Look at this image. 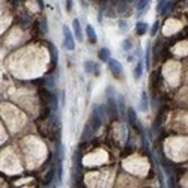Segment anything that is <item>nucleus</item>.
<instances>
[{
    "mask_svg": "<svg viewBox=\"0 0 188 188\" xmlns=\"http://www.w3.org/2000/svg\"><path fill=\"white\" fill-rule=\"evenodd\" d=\"M107 110H108V114H111V116H116V114H118L116 101H114L113 98H108V101H107Z\"/></svg>",
    "mask_w": 188,
    "mask_h": 188,
    "instance_id": "9b49d317",
    "label": "nucleus"
},
{
    "mask_svg": "<svg viewBox=\"0 0 188 188\" xmlns=\"http://www.w3.org/2000/svg\"><path fill=\"white\" fill-rule=\"evenodd\" d=\"M104 108H105V107H104V105H101V110H104ZM99 114H101V116H105V111H101Z\"/></svg>",
    "mask_w": 188,
    "mask_h": 188,
    "instance_id": "b1692460",
    "label": "nucleus"
},
{
    "mask_svg": "<svg viewBox=\"0 0 188 188\" xmlns=\"http://www.w3.org/2000/svg\"><path fill=\"white\" fill-rule=\"evenodd\" d=\"M164 75L167 78V81L171 86H176L179 83V75H181V65L178 62H167V65L164 66Z\"/></svg>",
    "mask_w": 188,
    "mask_h": 188,
    "instance_id": "f257e3e1",
    "label": "nucleus"
},
{
    "mask_svg": "<svg viewBox=\"0 0 188 188\" xmlns=\"http://www.w3.org/2000/svg\"><path fill=\"white\" fill-rule=\"evenodd\" d=\"M63 45H65V48H68L69 51H72L74 48H75V39H74V36H72V32L69 30V27L65 24L63 26Z\"/></svg>",
    "mask_w": 188,
    "mask_h": 188,
    "instance_id": "f03ea898",
    "label": "nucleus"
},
{
    "mask_svg": "<svg viewBox=\"0 0 188 188\" xmlns=\"http://www.w3.org/2000/svg\"><path fill=\"white\" fill-rule=\"evenodd\" d=\"M147 32V24L145 21H138L136 24V33L137 35H145Z\"/></svg>",
    "mask_w": 188,
    "mask_h": 188,
    "instance_id": "ddd939ff",
    "label": "nucleus"
},
{
    "mask_svg": "<svg viewBox=\"0 0 188 188\" xmlns=\"http://www.w3.org/2000/svg\"><path fill=\"white\" fill-rule=\"evenodd\" d=\"M83 66H84V71L87 72V74H92V72L99 74V66H98V63H95V62H92V60H86Z\"/></svg>",
    "mask_w": 188,
    "mask_h": 188,
    "instance_id": "423d86ee",
    "label": "nucleus"
},
{
    "mask_svg": "<svg viewBox=\"0 0 188 188\" xmlns=\"http://www.w3.org/2000/svg\"><path fill=\"white\" fill-rule=\"evenodd\" d=\"M119 26H120V32H122V33H125V32L128 30V23H127L125 20H120Z\"/></svg>",
    "mask_w": 188,
    "mask_h": 188,
    "instance_id": "a211bd4d",
    "label": "nucleus"
},
{
    "mask_svg": "<svg viewBox=\"0 0 188 188\" xmlns=\"http://www.w3.org/2000/svg\"><path fill=\"white\" fill-rule=\"evenodd\" d=\"M181 29H182V24L178 20H169L162 30H164V35H173V33H176V32H179Z\"/></svg>",
    "mask_w": 188,
    "mask_h": 188,
    "instance_id": "7ed1b4c3",
    "label": "nucleus"
},
{
    "mask_svg": "<svg viewBox=\"0 0 188 188\" xmlns=\"http://www.w3.org/2000/svg\"><path fill=\"white\" fill-rule=\"evenodd\" d=\"M157 30H158V21H155L154 26H152V29H151V35L154 36L155 33H157Z\"/></svg>",
    "mask_w": 188,
    "mask_h": 188,
    "instance_id": "412c9836",
    "label": "nucleus"
},
{
    "mask_svg": "<svg viewBox=\"0 0 188 188\" xmlns=\"http://www.w3.org/2000/svg\"><path fill=\"white\" fill-rule=\"evenodd\" d=\"M140 110L146 113V111H149V99H147V94H146L145 90L142 92V99H140Z\"/></svg>",
    "mask_w": 188,
    "mask_h": 188,
    "instance_id": "1a4fd4ad",
    "label": "nucleus"
},
{
    "mask_svg": "<svg viewBox=\"0 0 188 188\" xmlns=\"http://www.w3.org/2000/svg\"><path fill=\"white\" fill-rule=\"evenodd\" d=\"M108 68H110V71L114 75H118V77H122V75H123V68H122L119 60L110 59L108 60Z\"/></svg>",
    "mask_w": 188,
    "mask_h": 188,
    "instance_id": "20e7f679",
    "label": "nucleus"
},
{
    "mask_svg": "<svg viewBox=\"0 0 188 188\" xmlns=\"http://www.w3.org/2000/svg\"><path fill=\"white\" fill-rule=\"evenodd\" d=\"M171 51L175 53L176 56H187L188 54V41L178 42L173 48H171Z\"/></svg>",
    "mask_w": 188,
    "mask_h": 188,
    "instance_id": "39448f33",
    "label": "nucleus"
},
{
    "mask_svg": "<svg viewBox=\"0 0 188 188\" xmlns=\"http://www.w3.org/2000/svg\"><path fill=\"white\" fill-rule=\"evenodd\" d=\"M71 8H72V2H66V9L71 11Z\"/></svg>",
    "mask_w": 188,
    "mask_h": 188,
    "instance_id": "5701e85b",
    "label": "nucleus"
},
{
    "mask_svg": "<svg viewBox=\"0 0 188 188\" xmlns=\"http://www.w3.org/2000/svg\"><path fill=\"white\" fill-rule=\"evenodd\" d=\"M147 6H149V2H146V0H143V2H137V3H136L137 12H143Z\"/></svg>",
    "mask_w": 188,
    "mask_h": 188,
    "instance_id": "2eb2a0df",
    "label": "nucleus"
},
{
    "mask_svg": "<svg viewBox=\"0 0 188 188\" xmlns=\"http://www.w3.org/2000/svg\"><path fill=\"white\" fill-rule=\"evenodd\" d=\"M53 176H54V169H51V170H50V171H48V173H47V176H45V185L51 182Z\"/></svg>",
    "mask_w": 188,
    "mask_h": 188,
    "instance_id": "6ab92c4d",
    "label": "nucleus"
},
{
    "mask_svg": "<svg viewBox=\"0 0 188 188\" xmlns=\"http://www.w3.org/2000/svg\"><path fill=\"white\" fill-rule=\"evenodd\" d=\"M98 57L101 62H108L110 60V50L108 48H101L99 53H98Z\"/></svg>",
    "mask_w": 188,
    "mask_h": 188,
    "instance_id": "f8f14e48",
    "label": "nucleus"
},
{
    "mask_svg": "<svg viewBox=\"0 0 188 188\" xmlns=\"http://www.w3.org/2000/svg\"><path fill=\"white\" fill-rule=\"evenodd\" d=\"M72 27H74V33H75V38L78 41H83V30H81V24H80V20L75 18L72 21Z\"/></svg>",
    "mask_w": 188,
    "mask_h": 188,
    "instance_id": "0eeeda50",
    "label": "nucleus"
},
{
    "mask_svg": "<svg viewBox=\"0 0 188 188\" xmlns=\"http://www.w3.org/2000/svg\"><path fill=\"white\" fill-rule=\"evenodd\" d=\"M86 35H87L89 41H90L92 44H95L96 41H98V35H96V32H95V27L92 26V24H87V26H86Z\"/></svg>",
    "mask_w": 188,
    "mask_h": 188,
    "instance_id": "6e6552de",
    "label": "nucleus"
},
{
    "mask_svg": "<svg viewBox=\"0 0 188 188\" xmlns=\"http://www.w3.org/2000/svg\"><path fill=\"white\" fill-rule=\"evenodd\" d=\"M128 116H129V119H131V122L134 123L136 122V113H134L133 108H128Z\"/></svg>",
    "mask_w": 188,
    "mask_h": 188,
    "instance_id": "aec40b11",
    "label": "nucleus"
},
{
    "mask_svg": "<svg viewBox=\"0 0 188 188\" xmlns=\"http://www.w3.org/2000/svg\"><path fill=\"white\" fill-rule=\"evenodd\" d=\"M122 48H123L125 51H129V50L133 48V42H131L129 39H125V41L122 42Z\"/></svg>",
    "mask_w": 188,
    "mask_h": 188,
    "instance_id": "f3484780",
    "label": "nucleus"
},
{
    "mask_svg": "<svg viewBox=\"0 0 188 188\" xmlns=\"http://www.w3.org/2000/svg\"><path fill=\"white\" fill-rule=\"evenodd\" d=\"M127 9H128V3H127V2H118V3H116V11H118L119 14H123Z\"/></svg>",
    "mask_w": 188,
    "mask_h": 188,
    "instance_id": "4468645a",
    "label": "nucleus"
},
{
    "mask_svg": "<svg viewBox=\"0 0 188 188\" xmlns=\"http://www.w3.org/2000/svg\"><path fill=\"white\" fill-rule=\"evenodd\" d=\"M142 75H143V60L138 59L137 60L136 68H134V78H136V80H140Z\"/></svg>",
    "mask_w": 188,
    "mask_h": 188,
    "instance_id": "9d476101",
    "label": "nucleus"
},
{
    "mask_svg": "<svg viewBox=\"0 0 188 188\" xmlns=\"http://www.w3.org/2000/svg\"><path fill=\"white\" fill-rule=\"evenodd\" d=\"M47 86H48L50 89H51L53 86H54V80H53V77H48V78H47Z\"/></svg>",
    "mask_w": 188,
    "mask_h": 188,
    "instance_id": "4be33fe9",
    "label": "nucleus"
},
{
    "mask_svg": "<svg viewBox=\"0 0 188 188\" xmlns=\"http://www.w3.org/2000/svg\"><path fill=\"white\" fill-rule=\"evenodd\" d=\"M179 99H182L184 103H188V87H185L179 94Z\"/></svg>",
    "mask_w": 188,
    "mask_h": 188,
    "instance_id": "dca6fc26",
    "label": "nucleus"
}]
</instances>
